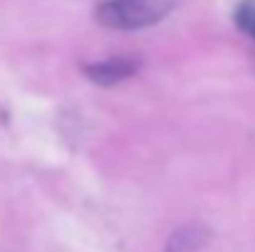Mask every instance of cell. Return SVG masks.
Wrapping results in <instances>:
<instances>
[{"instance_id":"cell-2","label":"cell","mask_w":255,"mask_h":252,"mask_svg":"<svg viewBox=\"0 0 255 252\" xmlns=\"http://www.w3.org/2000/svg\"><path fill=\"white\" fill-rule=\"evenodd\" d=\"M136 70H139V62L131 60V57H109V60L87 65L82 72H85V77L89 82L112 86V84H119L124 80H129V77H134Z\"/></svg>"},{"instance_id":"cell-1","label":"cell","mask_w":255,"mask_h":252,"mask_svg":"<svg viewBox=\"0 0 255 252\" xmlns=\"http://www.w3.org/2000/svg\"><path fill=\"white\" fill-rule=\"evenodd\" d=\"M173 0H104L97 5V22L109 30H141L161 22Z\"/></svg>"},{"instance_id":"cell-3","label":"cell","mask_w":255,"mask_h":252,"mask_svg":"<svg viewBox=\"0 0 255 252\" xmlns=\"http://www.w3.org/2000/svg\"><path fill=\"white\" fill-rule=\"evenodd\" d=\"M208 240H211V230L206 225L191 223V225H183L171 233L166 252H198L201 248L208 245Z\"/></svg>"},{"instance_id":"cell-4","label":"cell","mask_w":255,"mask_h":252,"mask_svg":"<svg viewBox=\"0 0 255 252\" xmlns=\"http://www.w3.org/2000/svg\"><path fill=\"white\" fill-rule=\"evenodd\" d=\"M233 20L241 32H246L251 40H255V0H241L236 5Z\"/></svg>"}]
</instances>
